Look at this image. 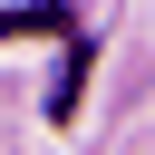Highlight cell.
I'll return each mask as SVG.
<instances>
[{
    "mask_svg": "<svg viewBox=\"0 0 155 155\" xmlns=\"http://www.w3.org/2000/svg\"><path fill=\"white\" fill-rule=\"evenodd\" d=\"M29 29H58V39H78V29H68V10H0V39H29Z\"/></svg>",
    "mask_w": 155,
    "mask_h": 155,
    "instance_id": "cell-1",
    "label": "cell"
}]
</instances>
